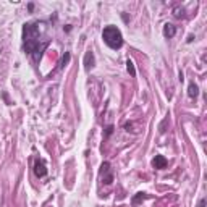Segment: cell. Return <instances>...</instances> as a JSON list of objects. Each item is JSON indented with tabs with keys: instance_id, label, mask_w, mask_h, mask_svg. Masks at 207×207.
<instances>
[{
	"instance_id": "cell-1",
	"label": "cell",
	"mask_w": 207,
	"mask_h": 207,
	"mask_svg": "<svg viewBox=\"0 0 207 207\" xmlns=\"http://www.w3.org/2000/svg\"><path fill=\"white\" fill-rule=\"evenodd\" d=\"M42 21H29L23 28V44L24 50L33 57L34 62H39L42 58V53L50 44V39L44 36Z\"/></svg>"
},
{
	"instance_id": "cell-2",
	"label": "cell",
	"mask_w": 207,
	"mask_h": 207,
	"mask_svg": "<svg viewBox=\"0 0 207 207\" xmlns=\"http://www.w3.org/2000/svg\"><path fill=\"white\" fill-rule=\"evenodd\" d=\"M102 39L105 42L110 49H120L121 45H123V36H121V31L118 29L117 26L110 24V26H105L102 31Z\"/></svg>"
},
{
	"instance_id": "cell-3",
	"label": "cell",
	"mask_w": 207,
	"mask_h": 207,
	"mask_svg": "<svg viewBox=\"0 0 207 207\" xmlns=\"http://www.w3.org/2000/svg\"><path fill=\"white\" fill-rule=\"evenodd\" d=\"M100 173H102V178H104V183H105V184H110L112 181H114V175H112V172H110V164L109 162L102 164Z\"/></svg>"
},
{
	"instance_id": "cell-4",
	"label": "cell",
	"mask_w": 207,
	"mask_h": 207,
	"mask_svg": "<svg viewBox=\"0 0 207 207\" xmlns=\"http://www.w3.org/2000/svg\"><path fill=\"white\" fill-rule=\"evenodd\" d=\"M34 173L39 178L47 175V167H45V162L42 160V159H37V160L34 162Z\"/></svg>"
},
{
	"instance_id": "cell-5",
	"label": "cell",
	"mask_w": 207,
	"mask_h": 207,
	"mask_svg": "<svg viewBox=\"0 0 207 207\" xmlns=\"http://www.w3.org/2000/svg\"><path fill=\"white\" fill-rule=\"evenodd\" d=\"M94 65H96L94 53L92 52H86V55H84V68H86V71H89L91 68H94Z\"/></svg>"
},
{
	"instance_id": "cell-6",
	"label": "cell",
	"mask_w": 207,
	"mask_h": 207,
	"mask_svg": "<svg viewBox=\"0 0 207 207\" xmlns=\"http://www.w3.org/2000/svg\"><path fill=\"white\" fill-rule=\"evenodd\" d=\"M152 165H154L155 168H159V170H162V168L167 167V159H165L164 155H155V159L152 160Z\"/></svg>"
},
{
	"instance_id": "cell-7",
	"label": "cell",
	"mask_w": 207,
	"mask_h": 207,
	"mask_svg": "<svg viewBox=\"0 0 207 207\" xmlns=\"http://www.w3.org/2000/svg\"><path fill=\"white\" fill-rule=\"evenodd\" d=\"M175 34H176V28H175L173 24H168V23H167V24L164 26V36L170 39V37H173Z\"/></svg>"
},
{
	"instance_id": "cell-8",
	"label": "cell",
	"mask_w": 207,
	"mask_h": 207,
	"mask_svg": "<svg viewBox=\"0 0 207 207\" xmlns=\"http://www.w3.org/2000/svg\"><path fill=\"white\" fill-rule=\"evenodd\" d=\"M197 94H199V88H197V84L189 83V86H188V96H189L191 99H196Z\"/></svg>"
},
{
	"instance_id": "cell-9",
	"label": "cell",
	"mask_w": 207,
	"mask_h": 207,
	"mask_svg": "<svg viewBox=\"0 0 207 207\" xmlns=\"http://www.w3.org/2000/svg\"><path fill=\"white\" fill-rule=\"evenodd\" d=\"M146 197H147V196H146V193H138V194L133 197V201H131V202H133V205H138L141 201H144Z\"/></svg>"
},
{
	"instance_id": "cell-10",
	"label": "cell",
	"mask_w": 207,
	"mask_h": 207,
	"mask_svg": "<svg viewBox=\"0 0 207 207\" xmlns=\"http://www.w3.org/2000/svg\"><path fill=\"white\" fill-rule=\"evenodd\" d=\"M126 70H128V73L131 74V76H136V70H134V63H133V60H126Z\"/></svg>"
},
{
	"instance_id": "cell-11",
	"label": "cell",
	"mask_w": 207,
	"mask_h": 207,
	"mask_svg": "<svg viewBox=\"0 0 207 207\" xmlns=\"http://www.w3.org/2000/svg\"><path fill=\"white\" fill-rule=\"evenodd\" d=\"M68 60H70V53L67 52V53H65V55H63V57H62V62H60V67H58V68H63V67H65V65H67V63H68Z\"/></svg>"
},
{
	"instance_id": "cell-12",
	"label": "cell",
	"mask_w": 207,
	"mask_h": 207,
	"mask_svg": "<svg viewBox=\"0 0 207 207\" xmlns=\"http://www.w3.org/2000/svg\"><path fill=\"white\" fill-rule=\"evenodd\" d=\"M197 207H205V199H201V202L197 204Z\"/></svg>"
},
{
	"instance_id": "cell-13",
	"label": "cell",
	"mask_w": 207,
	"mask_h": 207,
	"mask_svg": "<svg viewBox=\"0 0 207 207\" xmlns=\"http://www.w3.org/2000/svg\"><path fill=\"white\" fill-rule=\"evenodd\" d=\"M112 129H114V126H109V128H107V134H110V133H112Z\"/></svg>"
}]
</instances>
